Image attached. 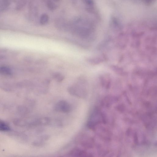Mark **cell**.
<instances>
[{
	"mask_svg": "<svg viewBox=\"0 0 157 157\" xmlns=\"http://www.w3.org/2000/svg\"><path fill=\"white\" fill-rule=\"evenodd\" d=\"M79 82L78 84H75L71 86L68 89V92L72 95L81 97L85 93V91L82 86L84 81L82 78L79 79Z\"/></svg>",
	"mask_w": 157,
	"mask_h": 157,
	"instance_id": "cell-1",
	"label": "cell"
},
{
	"mask_svg": "<svg viewBox=\"0 0 157 157\" xmlns=\"http://www.w3.org/2000/svg\"><path fill=\"white\" fill-rule=\"evenodd\" d=\"M55 109L57 111L67 113L71 111V107L70 104L66 101L61 100L56 104Z\"/></svg>",
	"mask_w": 157,
	"mask_h": 157,
	"instance_id": "cell-2",
	"label": "cell"
},
{
	"mask_svg": "<svg viewBox=\"0 0 157 157\" xmlns=\"http://www.w3.org/2000/svg\"><path fill=\"white\" fill-rule=\"evenodd\" d=\"M69 155L74 157H86L89 156V154L86 152L78 148H75L71 150Z\"/></svg>",
	"mask_w": 157,
	"mask_h": 157,
	"instance_id": "cell-3",
	"label": "cell"
},
{
	"mask_svg": "<svg viewBox=\"0 0 157 157\" xmlns=\"http://www.w3.org/2000/svg\"><path fill=\"white\" fill-rule=\"evenodd\" d=\"M11 3V0H0V12L7 10L9 8Z\"/></svg>",
	"mask_w": 157,
	"mask_h": 157,
	"instance_id": "cell-4",
	"label": "cell"
},
{
	"mask_svg": "<svg viewBox=\"0 0 157 157\" xmlns=\"http://www.w3.org/2000/svg\"><path fill=\"white\" fill-rule=\"evenodd\" d=\"M0 74L6 76H10L12 74V70L9 67L5 66L0 67Z\"/></svg>",
	"mask_w": 157,
	"mask_h": 157,
	"instance_id": "cell-5",
	"label": "cell"
},
{
	"mask_svg": "<svg viewBox=\"0 0 157 157\" xmlns=\"http://www.w3.org/2000/svg\"><path fill=\"white\" fill-rule=\"evenodd\" d=\"M10 127L4 121L0 120V131L8 132L10 131Z\"/></svg>",
	"mask_w": 157,
	"mask_h": 157,
	"instance_id": "cell-6",
	"label": "cell"
},
{
	"mask_svg": "<svg viewBox=\"0 0 157 157\" xmlns=\"http://www.w3.org/2000/svg\"><path fill=\"white\" fill-rule=\"evenodd\" d=\"M52 77L57 81L60 82L64 79V76L62 74L57 72L54 73L52 75Z\"/></svg>",
	"mask_w": 157,
	"mask_h": 157,
	"instance_id": "cell-7",
	"label": "cell"
},
{
	"mask_svg": "<svg viewBox=\"0 0 157 157\" xmlns=\"http://www.w3.org/2000/svg\"><path fill=\"white\" fill-rule=\"evenodd\" d=\"M50 120L48 118H43L39 119L36 121V124L42 125H46L50 123Z\"/></svg>",
	"mask_w": 157,
	"mask_h": 157,
	"instance_id": "cell-8",
	"label": "cell"
},
{
	"mask_svg": "<svg viewBox=\"0 0 157 157\" xmlns=\"http://www.w3.org/2000/svg\"><path fill=\"white\" fill-rule=\"evenodd\" d=\"M49 20V17L47 14H43L40 17V23L42 25H45L48 23Z\"/></svg>",
	"mask_w": 157,
	"mask_h": 157,
	"instance_id": "cell-9",
	"label": "cell"
},
{
	"mask_svg": "<svg viewBox=\"0 0 157 157\" xmlns=\"http://www.w3.org/2000/svg\"><path fill=\"white\" fill-rule=\"evenodd\" d=\"M83 2L89 7H93L94 4V0H83Z\"/></svg>",
	"mask_w": 157,
	"mask_h": 157,
	"instance_id": "cell-10",
	"label": "cell"
},
{
	"mask_svg": "<svg viewBox=\"0 0 157 157\" xmlns=\"http://www.w3.org/2000/svg\"><path fill=\"white\" fill-rule=\"evenodd\" d=\"M142 2L147 5H150L154 3L156 0H141Z\"/></svg>",
	"mask_w": 157,
	"mask_h": 157,
	"instance_id": "cell-11",
	"label": "cell"
}]
</instances>
